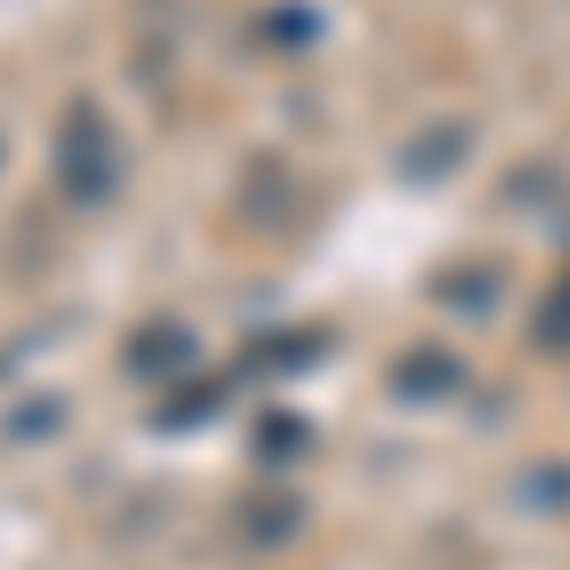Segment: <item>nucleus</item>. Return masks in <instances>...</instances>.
<instances>
[{
    "mask_svg": "<svg viewBox=\"0 0 570 570\" xmlns=\"http://www.w3.org/2000/svg\"><path fill=\"white\" fill-rule=\"evenodd\" d=\"M168 357H183V335H176V327H160L153 343H137L130 365H145V373H153V365H168Z\"/></svg>",
    "mask_w": 570,
    "mask_h": 570,
    "instance_id": "nucleus-2",
    "label": "nucleus"
},
{
    "mask_svg": "<svg viewBox=\"0 0 570 570\" xmlns=\"http://www.w3.org/2000/svg\"><path fill=\"white\" fill-rule=\"evenodd\" d=\"M259 518H244L252 540H282V532H297V502H252Z\"/></svg>",
    "mask_w": 570,
    "mask_h": 570,
    "instance_id": "nucleus-1",
    "label": "nucleus"
}]
</instances>
